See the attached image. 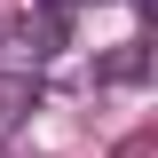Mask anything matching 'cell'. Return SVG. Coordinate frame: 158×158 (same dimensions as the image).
Instances as JSON below:
<instances>
[{"label":"cell","instance_id":"obj_1","mask_svg":"<svg viewBox=\"0 0 158 158\" xmlns=\"http://www.w3.org/2000/svg\"><path fill=\"white\" fill-rule=\"evenodd\" d=\"M95 79H103V87H142V79H150V40H127V48H111Z\"/></svg>","mask_w":158,"mask_h":158},{"label":"cell","instance_id":"obj_2","mask_svg":"<svg viewBox=\"0 0 158 158\" xmlns=\"http://www.w3.org/2000/svg\"><path fill=\"white\" fill-rule=\"evenodd\" d=\"M40 111V79H0V135Z\"/></svg>","mask_w":158,"mask_h":158},{"label":"cell","instance_id":"obj_3","mask_svg":"<svg viewBox=\"0 0 158 158\" xmlns=\"http://www.w3.org/2000/svg\"><path fill=\"white\" fill-rule=\"evenodd\" d=\"M118 158H150V135H127V142H118Z\"/></svg>","mask_w":158,"mask_h":158},{"label":"cell","instance_id":"obj_4","mask_svg":"<svg viewBox=\"0 0 158 158\" xmlns=\"http://www.w3.org/2000/svg\"><path fill=\"white\" fill-rule=\"evenodd\" d=\"M48 8H56V16H63V8H79V0H48Z\"/></svg>","mask_w":158,"mask_h":158}]
</instances>
